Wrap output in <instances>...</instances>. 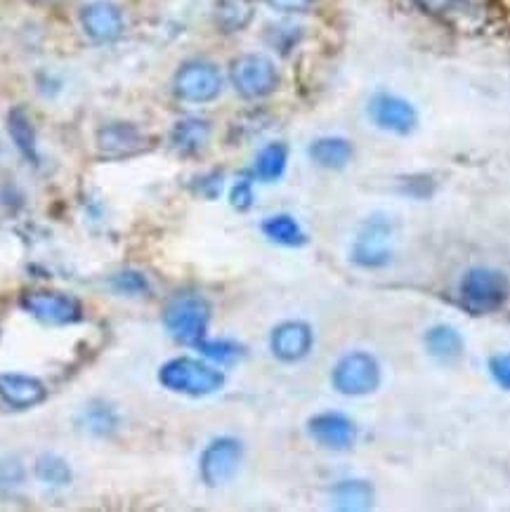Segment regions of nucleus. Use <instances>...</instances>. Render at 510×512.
I'll return each mask as SVG.
<instances>
[{
    "mask_svg": "<svg viewBox=\"0 0 510 512\" xmlns=\"http://www.w3.org/2000/svg\"><path fill=\"white\" fill-rule=\"evenodd\" d=\"M510 298V281L501 269L494 267H470L459 281V305L468 314L499 312Z\"/></svg>",
    "mask_w": 510,
    "mask_h": 512,
    "instance_id": "obj_1",
    "label": "nucleus"
},
{
    "mask_svg": "<svg viewBox=\"0 0 510 512\" xmlns=\"http://www.w3.org/2000/svg\"><path fill=\"white\" fill-rule=\"evenodd\" d=\"M50 3H62V0H50Z\"/></svg>",
    "mask_w": 510,
    "mask_h": 512,
    "instance_id": "obj_32",
    "label": "nucleus"
},
{
    "mask_svg": "<svg viewBox=\"0 0 510 512\" xmlns=\"http://www.w3.org/2000/svg\"><path fill=\"white\" fill-rule=\"evenodd\" d=\"M307 435L322 449L350 451L357 444L359 430L355 420L340 411H322L307 420Z\"/></svg>",
    "mask_w": 510,
    "mask_h": 512,
    "instance_id": "obj_11",
    "label": "nucleus"
},
{
    "mask_svg": "<svg viewBox=\"0 0 510 512\" xmlns=\"http://www.w3.org/2000/svg\"><path fill=\"white\" fill-rule=\"evenodd\" d=\"M355 156L350 140L345 137H319L310 144V159L324 170H343Z\"/></svg>",
    "mask_w": 510,
    "mask_h": 512,
    "instance_id": "obj_19",
    "label": "nucleus"
},
{
    "mask_svg": "<svg viewBox=\"0 0 510 512\" xmlns=\"http://www.w3.org/2000/svg\"><path fill=\"white\" fill-rule=\"evenodd\" d=\"M376 503V491L366 479H340L331 487V505L343 512H364Z\"/></svg>",
    "mask_w": 510,
    "mask_h": 512,
    "instance_id": "obj_17",
    "label": "nucleus"
},
{
    "mask_svg": "<svg viewBox=\"0 0 510 512\" xmlns=\"http://www.w3.org/2000/svg\"><path fill=\"white\" fill-rule=\"evenodd\" d=\"M222 88H225V78L213 62L206 59H192L178 69L173 78V93L178 100L189 104H206L218 100Z\"/></svg>",
    "mask_w": 510,
    "mask_h": 512,
    "instance_id": "obj_5",
    "label": "nucleus"
},
{
    "mask_svg": "<svg viewBox=\"0 0 510 512\" xmlns=\"http://www.w3.org/2000/svg\"><path fill=\"white\" fill-rule=\"evenodd\" d=\"M81 26L90 41L107 45L119 41L123 29H126V22H123V12L114 3L95 0V3H88L81 10Z\"/></svg>",
    "mask_w": 510,
    "mask_h": 512,
    "instance_id": "obj_13",
    "label": "nucleus"
},
{
    "mask_svg": "<svg viewBox=\"0 0 510 512\" xmlns=\"http://www.w3.org/2000/svg\"><path fill=\"white\" fill-rule=\"evenodd\" d=\"M145 144V137L133 123H109L97 133V147L102 156H109V159H126V156L142 152Z\"/></svg>",
    "mask_w": 510,
    "mask_h": 512,
    "instance_id": "obj_15",
    "label": "nucleus"
},
{
    "mask_svg": "<svg viewBox=\"0 0 510 512\" xmlns=\"http://www.w3.org/2000/svg\"><path fill=\"white\" fill-rule=\"evenodd\" d=\"M8 130L12 142L19 149V154L24 156L29 163H38V152H36V130L31 126L29 116H26L24 109H12L8 116Z\"/></svg>",
    "mask_w": 510,
    "mask_h": 512,
    "instance_id": "obj_21",
    "label": "nucleus"
},
{
    "mask_svg": "<svg viewBox=\"0 0 510 512\" xmlns=\"http://www.w3.org/2000/svg\"><path fill=\"white\" fill-rule=\"evenodd\" d=\"M369 118L376 128L392 135H409L418 126V114L414 104L392 93H376L369 100Z\"/></svg>",
    "mask_w": 510,
    "mask_h": 512,
    "instance_id": "obj_10",
    "label": "nucleus"
},
{
    "mask_svg": "<svg viewBox=\"0 0 510 512\" xmlns=\"http://www.w3.org/2000/svg\"><path fill=\"white\" fill-rule=\"evenodd\" d=\"M85 425H88V430L93 432V435L109 437L111 432L116 430V425H119V418H116L114 409H109V406L93 404L85 411Z\"/></svg>",
    "mask_w": 510,
    "mask_h": 512,
    "instance_id": "obj_26",
    "label": "nucleus"
},
{
    "mask_svg": "<svg viewBox=\"0 0 510 512\" xmlns=\"http://www.w3.org/2000/svg\"><path fill=\"white\" fill-rule=\"evenodd\" d=\"M22 310L45 326H69L81 321V305L60 291H29L22 295Z\"/></svg>",
    "mask_w": 510,
    "mask_h": 512,
    "instance_id": "obj_9",
    "label": "nucleus"
},
{
    "mask_svg": "<svg viewBox=\"0 0 510 512\" xmlns=\"http://www.w3.org/2000/svg\"><path fill=\"white\" fill-rule=\"evenodd\" d=\"M272 10L286 12V15H296V12H305L312 8L315 0H265Z\"/></svg>",
    "mask_w": 510,
    "mask_h": 512,
    "instance_id": "obj_30",
    "label": "nucleus"
},
{
    "mask_svg": "<svg viewBox=\"0 0 510 512\" xmlns=\"http://www.w3.org/2000/svg\"><path fill=\"white\" fill-rule=\"evenodd\" d=\"M253 182L248 180V177H244V180L234 182L232 192H230V203L234 210H239V213H246V210L253 208Z\"/></svg>",
    "mask_w": 510,
    "mask_h": 512,
    "instance_id": "obj_29",
    "label": "nucleus"
},
{
    "mask_svg": "<svg viewBox=\"0 0 510 512\" xmlns=\"http://www.w3.org/2000/svg\"><path fill=\"white\" fill-rule=\"evenodd\" d=\"M244 461V444L237 437H215L199 458V475L206 487H222L237 475Z\"/></svg>",
    "mask_w": 510,
    "mask_h": 512,
    "instance_id": "obj_8",
    "label": "nucleus"
},
{
    "mask_svg": "<svg viewBox=\"0 0 510 512\" xmlns=\"http://www.w3.org/2000/svg\"><path fill=\"white\" fill-rule=\"evenodd\" d=\"M312 345H315V331H312L307 321H281L270 333V352L281 364H298V361H303L312 352Z\"/></svg>",
    "mask_w": 510,
    "mask_h": 512,
    "instance_id": "obj_12",
    "label": "nucleus"
},
{
    "mask_svg": "<svg viewBox=\"0 0 510 512\" xmlns=\"http://www.w3.org/2000/svg\"><path fill=\"white\" fill-rule=\"evenodd\" d=\"M215 17L225 31H239L251 22L253 3L251 0H220Z\"/></svg>",
    "mask_w": 510,
    "mask_h": 512,
    "instance_id": "obj_23",
    "label": "nucleus"
},
{
    "mask_svg": "<svg viewBox=\"0 0 510 512\" xmlns=\"http://www.w3.org/2000/svg\"><path fill=\"white\" fill-rule=\"evenodd\" d=\"M211 324V303L199 293H178L163 307V326L180 345L196 347Z\"/></svg>",
    "mask_w": 510,
    "mask_h": 512,
    "instance_id": "obj_3",
    "label": "nucleus"
},
{
    "mask_svg": "<svg viewBox=\"0 0 510 512\" xmlns=\"http://www.w3.org/2000/svg\"><path fill=\"white\" fill-rule=\"evenodd\" d=\"M159 383L175 395L208 397L225 387V373L201 359L175 357L159 369Z\"/></svg>",
    "mask_w": 510,
    "mask_h": 512,
    "instance_id": "obj_2",
    "label": "nucleus"
},
{
    "mask_svg": "<svg viewBox=\"0 0 510 512\" xmlns=\"http://www.w3.org/2000/svg\"><path fill=\"white\" fill-rule=\"evenodd\" d=\"M423 347L430 359L444 366L459 364L466 354V340H463L459 328L451 324L430 326L423 336Z\"/></svg>",
    "mask_w": 510,
    "mask_h": 512,
    "instance_id": "obj_16",
    "label": "nucleus"
},
{
    "mask_svg": "<svg viewBox=\"0 0 510 512\" xmlns=\"http://www.w3.org/2000/svg\"><path fill=\"white\" fill-rule=\"evenodd\" d=\"M392 234V222L385 215L366 220L352 241V262L362 269L388 267L392 262Z\"/></svg>",
    "mask_w": 510,
    "mask_h": 512,
    "instance_id": "obj_7",
    "label": "nucleus"
},
{
    "mask_svg": "<svg viewBox=\"0 0 510 512\" xmlns=\"http://www.w3.org/2000/svg\"><path fill=\"white\" fill-rule=\"evenodd\" d=\"M383 383V369L371 352H348L336 361L331 371V385L343 397H366Z\"/></svg>",
    "mask_w": 510,
    "mask_h": 512,
    "instance_id": "obj_4",
    "label": "nucleus"
},
{
    "mask_svg": "<svg viewBox=\"0 0 510 512\" xmlns=\"http://www.w3.org/2000/svg\"><path fill=\"white\" fill-rule=\"evenodd\" d=\"M487 369L494 383L499 385L501 390L510 392V352H499L494 354V357H489Z\"/></svg>",
    "mask_w": 510,
    "mask_h": 512,
    "instance_id": "obj_28",
    "label": "nucleus"
},
{
    "mask_svg": "<svg viewBox=\"0 0 510 512\" xmlns=\"http://www.w3.org/2000/svg\"><path fill=\"white\" fill-rule=\"evenodd\" d=\"M111 288H114L119 295H147L149 293V281L142 272H135V269H123V272L116 274L111 279Z\"/></svg>",
    "mask_w": 510,
    "mask_h": 512,
    "instance_id": "obj_27",
    "label": "nucleus"
},
{
    "mask_svg": "<svg viewBox=\"0 0 510 512\" xmlns=\"http://www.w3.org/2000/svg\"><path fill=\"white\" fill-rule=\"evenodd\" d=\"M260 232L265 234L267 241H272V244H277V246H286V248L305 246V241H307L305 229L298 225V220L291 218V215H284V213L272 215V218L263 220Z\"/></svg>",
    "mask_w": 510,
    "mask_h": 512,
    "instance_id": "obj_20",
    "label": "nucleus"
},
{
    "mask_svg": "<svg viewBox=\"0 0 510 512\" xmlns=\"http://www.w3.org/2000/svg\"><path fill=\"white\" fill-rule=\"evenodd\" d=\"M36 477L50 487H67L71 482V468L64 458L45 454L36 461Z\"/></svg>",
    "mask_w": 510,
    "mask_h": 512,
    "instance_id": "obj_25",
    "label": "nucleus"
},
{
    "mask_svg": "<svg viewBox=\"0 0 510 512\" xmlns=\"http://www.w3.org/2000/svg\"><path fill=\"white\" fill-rule=\"evenodd\" d=\"M286 163H289L286 144L270 142L267 147L260 149L258 159H255V177L263 182H277L286 173Z\"/></svg>",
    "mask_w": 510,
    "mask_h": 512,
    "instance_id": "obj_22",
    "label": "nucleus"
},
{
    "mask_svg": "<svg viewBox=\"0 0 510 512\" xmlns=\"http://www.w3.org/2000/svg\"><path fill=\"white\" fill-rule=\"evenodd\" d=\"M196 350L204 354L206 359H211L215 364H222V366L237 364V361L244 357V347L227 338H215V340L204 338L199 345H196Z\"/></svg>",
    "mask_w": 510,
    "mask_h": 512,
    "instance_id": "obj_24",
    "label": "nucleus"
},
{
    "mask_svg": "<svg viewBox=\"0 0 510 512\" xmlns=\"http://www.w3.org/2000/svg\"><path fill=\"white\" fill-rule=\"evenodd\" d=\"M230 81L244 100H265L279 88V71L265 55H241L232 62Z\"/></svg>",
    "mask_w": 510,
    "mask_h": 512,
    "instance_id": "obj_6",
    "label": "nucleus"
},
{
    "mask_svg": "<svg viewBox=\"0 0 510 512\" xmlns=\"http://www.w3.org/2000/svg\"><path fill=\"white\" fill-rule=\"evenodd\" d=\"M45 397H48V390L38 378L24 376V373H0V399L10 409H34L45 402Z\"/></svg>",
    "mask_w": 510,
    "mask_h": 512,
    "instance_id": "obj_14",
    "label": "nucleus"
},
{
    "mask_svg": "<svg viewBox=\"0 0 510 512\" xmlns=\"http://www.w3.org/2000/svg\"><path fill=\"white\" fill-rule=\"evenodd\" d=\"M414 3L423 12H428V15H442V12H447L449 8H454L456 0H414Z\"/></svg>",
    "mask_w": 510,
    "mask_h": 512,
    "instance_id": "obj_31",
    "label": "nucleus"
},
{
    "mask_svg": "<svg viewBox=\"0 0 510 512\" xmlns=\"http://www.w3.org/2000/svg\"><path fill=\"white\" fill-rule=\"evenodd\" d=\"M208 140H211V123L204 121V118H182L170 130V144L182 156L199 154L208 144Z\"/></svg>",
    "mask_w": 510,
    "mask_h": 512,
    "instance_id": "obj_18",
    "label": "nucleus"
}]
</instances>
